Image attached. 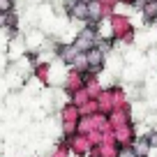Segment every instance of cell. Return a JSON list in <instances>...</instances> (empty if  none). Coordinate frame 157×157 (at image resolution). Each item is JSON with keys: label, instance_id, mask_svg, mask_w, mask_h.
<instances>
[{"label": "cell", "instance_id": "obj_15", "mask_svg": "<svg viewBox=\"0 0 157 157\" xmlns=\"http://www.w3.org/2000/svg\"><path fill=\"white\" fill-rule=\"evenodd\" d=\"M69 69H76V72H83V74H88V72H90V65H88V56H86L83 51H81V53H78L76 58L72 60Z\"/></svg>", "mask_w": 157, "mask_h": 157}, {"label": "cell", "instance_id": "obj_10", "mask_svg": "<svg viewBox=\"0 0 157 157\" xmlns=\"http://www.w3.org/2000/svg\"><path fill=\"white\" fill-rule=\"evenodd\" d=\"M97 104H99V113L102 116H111L113 111H116V106H113V95H111V88H104L102 95L97 97Z\"/></svg>", "mask_w": 157, "mask_h": 157}, {"label": "cell", "instance_id": "obj_21", "mask_svg": "<svg viewBox=\"0 0 157 157\" xmlns=\"http://www.w3.org/2000/svg\"><path fill=\"white\" fill-rule=\"evenodd\" d=\"M118 157H136V152H134L132 146H125V148H120V150H118Z\"/></svg>", "mask_w": 157, "mask_h": 157}, {"label": "cell", "instance_id": "obj_1", "mask_svg": "<svg viewBox=\"0 0 157 157\" xmlns=\"http://www.w3.org/2000/svg\"><path fill=\"white\" fill-rule=\"evenodd\" d=\"M99 33H97V25H93V23H86L83 28L78 30V35L74 37V44H76V49L78 51H90V49H95L97 46V42H99Z\"/></svg>", "mask_w": 157, "mask_h": 157}, {"label": "cell", "instance_id": "obj_22", "mask_svg": "<svg viewBox=\"0 0 157 157\" xmlns=\"http://www.w3.org/2000/svg\"><path fill=\"white\" fill-rule=\"evenodd\" d=\"M102 2H104V5H109L111 10H116V7L120 5V0H102Z\"/></svg>", "mask_w": 157, "mask_h": 157}, {"label": "cell", "instance_id": "obj_25", "mask_svg": "<svg viewBox=\"0 0 157 157\" xmlns=\"http://www.w3.org/2000/svg\"><path fill=\"white\" fill-rule=\"evenodd\" d=\"M14 2H16V0H14Z\"/></svg>", "mask_w": 157, "mask_h": 157}, {"label": "cell", "instance_id": "obj_17", "mask_svg": "<svg viewBox=\"0 0 157 157\" xmlns=\"http://www.w3.org/2000/svg\"><path fill=\"white\" fill-rule=\"evenodd\" d=\"M78 111H81V118L97 116V113H99V104H97V99H90V102H86L83 106H78Z\"/></svg>", "mask_w": 157, "mask_h": 157}, {"label": "cell", "instance_id": "obj_13", "mask_svg": "<svg viewBox=\"0 0 157 157\" xmlns=\"http://www.w3.org/2000/svg\"><path fill=\"white\" fill-rule=\"evenodd\" d=\"M118 150L120 148L116 143H102V146H95L90 157H118Z\"/></svg>", "mask_w": 157, "mask_h": 157}, {"label": "cell", "instance_id": "obj_14", "mask_svg": "<svg viewBox=\"0 0 157 157\" xmlns=\"http://www.w3.org/2000/svg\"><path fill=\"white\" fill-rule=\"evenodd\" d=\"M86 90H88V95L93 99H97L99 95H102L104 86L99 83V76H93V74H86Z\"/></svg>", "mask_w": 157, "mask_h": 157}, {"label": "cell", "instance_id": "obj_19", "mask_svg": "<svg viewBox=\"0 0 157 157\" xmlns=\"http://www.w3.org/2000/svg\"><path fill=\"white\" fill-rule=\"evenodd\" d=\"M90 132H95L93 116H90V118H81V120H78V134H90Z\"/></svg>", "mask_w": 157, "mask_h": 157}, {"label": "cell", "instance_id": "obj_2", "mask_svg": "<svg viewBox=\"0 0 157 157\" xmlns=\"http://www.w3.org/2000/svg\"><path fill=\"white\" fill-rule=\"evenodd\" d=\"M106 23H109V30H111L113 42H118L120 37H125L129 30H134V25H132V21H129V16H127V14H120V12H113L111 19H109Z\"/></svg>", "mask_w": 157, "mask_h": 157}, {"label": "cell", "instance_id": "obj_16", "mask_svg": "<svg viewBox=\"0 0 157 157\" xmlns=\"http://www.w3.org/2000/svg\"><path fill=\"white\" fill-rule=\"evenodd\" d=\"M141 16H143V21H146L148 25H152V21L157 19V0H152V2H146V7L141 10Z\"/></svg>", "mask_w": 157, "mask_h": 157}, {"label": "cell", "instance_id": "obj_9", "mask_svg": "<svg viewBox=\"0 0 157 157\" xmlns=\"http://www.w3.org/2000/svg\"><path fill=\"white\" fill-rule=\"evenodd\" d=\"M33 76H35V81H39L42 86H49L51 83V63L49 60H37V63H33Z\"/></svg>", "mask_w": 157, "mask_h": 157}, {"label": "cell", "instance_id": "obj_5", "mask_svg": "<svg viewBox=\"0 0 157 157\" xmlns=\"http://www.w3.org/2000/svg\"><path fill=\"white\" fill-rule=\"evenodd\" d=\"M63 93L67 95V97H72L74 93H78L81 88H86V74L83 72H76V69H69L67 74H65L63 78Z\"/></svg>", "mask_w": 157, "mask_h": 157}, {"label": "cell", "instance_id": "obj_7", "mask_svg": "<svg viewBox=\"0 0 157 157\" xmlns=\"http://www.w3.org/2000/svg\"><path fill=\"white\" fill-rule=\"evenodd\" d=\"M113 136H116V146L118 148H125V146H132L134 141H136V125L134 123H129V125H125V127H118V129H113Z\"/></svg>", "mask_w": 157, "mask_h": 157}, {"label": "cell", "instance_id": "obj_3", "mask_svg": "<svg viewBox=\"0 0 157 157\" xmlns=\"http://www.w3.org/2000/svg\"><path fill=\"white\" fill-rule=\"evenodd\" d=\"M113 12L116 10L104 5L102 0H88V23H93V25H99L104 21H109Z\"/></svg>", "mask_w": 157, "mask_h": 157}, {"label": "cell", "instance_id": "obj_6", "mask_svg": "<svg viewBox=\"0 0 157 157\" xmlns=\"http://www.w3.org/2000/svg\"><path fill=\"white\" fill-rule=\"evenodd\" d=\"M78 120H81V111H78L76 104L65 102L58 109V123L60 125H78Z\"/></svg>", "mask_w": 157, "mask_h": 157}, {"label": "cell", "instance_id": "obj_23", "mask_svg": "<svg viewBox=\"0 0 157 157\" xmlns=\"http://www.w3.org/2000/svg\"><path fill=\"white\" fill-rule=\"evenodd\" d=\"M152 28H157V19H155V21H152Z\"/></svg>", "mask_w": 157, "mask_h": 157}, {"label": "cell", "instance_id": "obj_18", "mask_svg": "<svg viewBox=\"0 0 157 157\" xmlns=\"http://www.w3.org/2000/svg\"><path fill=\"white\" fill-rule=\"evenodd\" d=\"M90 99H93V97L88 95V90H86V88H81L78 93H74L72 97H69V102H72V104H76V106H83V104H86V102H90Z\"/></svg>", "mask_w": 157, "mask_h": 157}, {"label": "cell", "instance_id": "obj_11", "mask_svg": "<svg viewBox=\"0 0 157 157\" xmlns=\"http://www.w3.org/2000/svg\"><path fill=\"white\" fill-rule=\"evenodd\" d=\"M134 152H136V157H150L152 155V143L148 141V134H139L136 141L132 143Z\"/></svg>", "mask_w": 157, "mask_h": 157}, {"label": "cell", "instance_id": "obj_12", "mask_svg": "<svg viewBox=\"0 0 157 157\" xmlns=\"http://www.w3.org/2000/svg\"><path fill=\"white\" fill-rule=\"evenodd\" d=\"M109 88H111V95H113V106L116 109H125V106H129V97H127V90L123 88V86H109Z\"/></svg>", "mask_w": 157, "mask_h": 157}, {"label": "cell", "instance_id": "obj_24", "mask_svg": "<svg viewBox=\"0 0 157 157\" xmlns=\"http://www.w3.org/2000/svg\"><path fill=\"white\" fill-rule=\"evenodd\" d=\"M148 2H152V0H148Z\"/></svg>", "mask_w": 157, "mask_h": 157}, {"label": "cell", "instance_id": "obj_4", "mask_svg": "<svg viewBox=\"0 0 157 157\" xmlns=\"http://www.w3.org/2000/svg\"><path fill=\"white\" fill-rule=\"evenodd\" d=\"M67 139V148H69V155L74 157H90L93 152V143L86 134H74V136H65Z\"/></svg>", "mask_w": 157, "mask_h": 157}, {"label": "cell", "instance_id": "obj_20", "mask_svg": "<svg viewBox=\"0 0 157 157\" xmlns=\"http://www.w3.org/2000/svg\"><path fill=\"white\" fill-rule=\"evenodd\" d=\"M16 2L14 0H0V14H10V12H14L16 10Z\"/></svg>", "mask_w": 157, "mask_h": 157}, {"label": "cell", "instance_id": "obj_8", "mask_svg": "<svg viewBox=\"0 0 157 157\" xmlns=\"http://www.w3.org/2000/svg\"><path fill=\"white\" fill-rule=\"evenodd\" d=\"M134 123V116H132V104L125 109H116V111L109 116V127L118 129V127H125V125Z\"/></svg>", "mask_w": 157, "mask_h": 157}]
</instances>
